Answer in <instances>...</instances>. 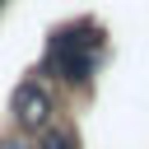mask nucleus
<instances>
[{"label":"nucleus","instance_id":"f257e3e1","mask_svg":"<svg viewBox=\"0 0 149 149\" xmlns=\"http://www.w3.org/2000/svg\"><path fill=\"white\" fill-rule=\"evenodd\" d=\"M98 61H102V28L93 19H79V23H65L51 33L42 65H47V74H56L65 84H88Z\"/></svg>","mask_w":149,"mask_h":149},{"label":"nucleus","instance_id":"f03ea898","mask_svg":"<svg viewBox=\"0 0 149 149\" xmlns=\"http://www.w3.org/2000/svg\"><path fill=\"white\" fill-rule=\"evenodd\" d=\"M9 112H14V126L19 130H47L51 126V112H56L51 88L42 79H23L14 88V98H9Z\"/></svg>","mask_w":149,"mask_h":149},{"label":"nucleus","instance_id":"39448f33","mask_svg":"<svg viewBox=\"0 0 149 149\" xmlns=\"http://www.w3.org/2000/svg\"><path fill=\"white\" fill-rule=\"evenodd\" d=\"M0 5H5V0H0Z\"/></svg>","mask_w":149,"mask_h":149},{"label":"nucleus","instance_id":"20e7f679","mask_svg":"<svg viewBox=\"0 0 149 149\" xmlns=\"http://www.w3.org/2000/svg\"><path fill=\"white\" fill-rule=\"evenodd\" d=\"M0 149H33V144H23L19 135H5V140H0Z\"/></svg>","mask_w":149,"mask_h":149},{"label":"nucleus","instance_id":"7ed1b4c3","mask_svg":"<svg viewBox=\"0 0 149 149\" xmlns=\"http://www.w3.org/2000/svg\"><path fill=\"white\" fill-rule=\"evenodd\" d=\"M33 149H79V140H74V130H65V126H47Z\"/></svg>","mask_w":149,"mask_h":149}]
</instances>
